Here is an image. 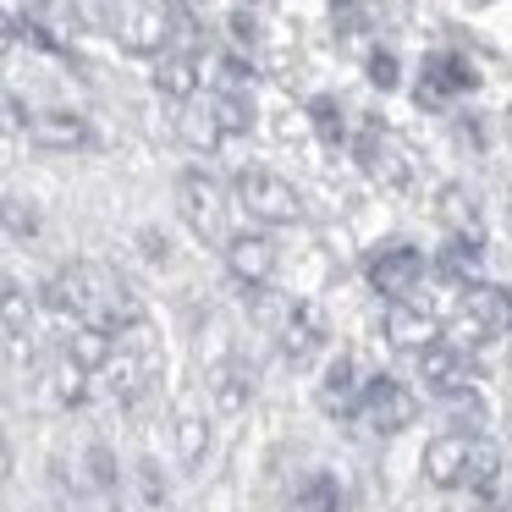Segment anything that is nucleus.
I'll list each match as a JSON object with an SVG mask.
<instances>
[{"mask_svg": "<svg viewBox=\"0 0 512 512\" xmlns=\"http://www.w3.org/2000/svg\"><path fill=\"white\" fill-rule=\"evenodd\" d=\"M61 303L78 309L83 325H105V331H127V325H138L133 292H127L116 276H105V270H78V276L67 281V292H61Z\"/></svg>", "mask_w": 512, "mask_h": 512, "instance_id": "1", "label": "nucleus"}, {"mask_svg": "<svg viewBox=\"0 0 512 512\" xmlns=\"http://www.w3.org/2000/svg\"><path fill=\"white\" fill-rule=\"evenodd\" d=\"M353 413H358V424H369V430L391 435V430H402V424H413V391L380 375V380H369V386L358 391Z\"/></svg>", "mask_w": 512, "mask_h": 512, "instance_id": "2", "label": "nucleus"}, {"mask_svg": "<svg viewBox=\"0 0 512 512\" xmlns=\"http://www.w3.org/2000/svg\"><path fill=\"white\" fill-rule=\"evenodd\" d=\"M419 380L430 391H441V397H457V391H468L479 380V369H474L463 342H430L419 353Z\"/></svg>", "mask_w": 512, "mask_h": 512, "instance_id": "3", "label": "nucleus"}, {"mask_svg": "<svg viewBox=\"0 0 512 512\" xmlns=\"http://www.w3.org/2000/svg\"><path fill=\"white\" fill-rule=\"evenodd\" d=\"M468 441H474V435H463V430L435 435V441L424 446V479H430V485H463V468H468Z\"/></svg>", "mask_w": 512, "mask_h": 512, "instance_id": "4", "label": "nucleus"}, {"mask_svg": "<svg viewBox=\"0 0 512 512\" xmlns=\"http://www.w3.org/2000/svg\"><path fill=\"white\" fill-rule=\"evenodd\" d=\"M386 342L402 347V353H424L430 342H441V325H435L424 309H402L397 303V309L386 314Z\"/></svg>", "mask_w": 512, "mask_h": 512, "instance_id": "5", "label": "nucleus"}, {"mask_svg": "<svg viewBox=\"0 0 512 512\" xmlns=\"http://www.w3.org/2000/svg\"><path fill=\"white\" fill-rule=\"evenodd\" d=\"M243 199L254 204L265 221H292V215H298V199H292V188H281L276 177H248V182H243Z\"/></svg>", "mask_w": 512, "mask_h": 512, "instance_id": "6", "label": "nucleus"}, {"mask_svg": "<svg viewBox=\"0 0 512 512\" xmlns=\"http://www.w3.org/2000/svg\"><path fill=\"white\" fill-rule=\"evenodd\" d=\"M496 474H501V446L485 441V435H474V441H468L463 485H468V490H490V485H496Z\"/></svg>", "mask_w": 512, "mask_h": 512, "instance_id": "7", "label": "nucleus"}, {"mask_svg": "<svg viewBox=\"0 0 512 512\" xmlns=\"http://www.w3.org/2000/svg\"><path fill=\"white\" fill-rule=\"evenodd\" d=\"M270 265H276V248H270L265 237H237L232 243V270L243 281H265Z\"/></svg>", "mask_w": 512, "mask_h": 512, "instance_id": "8", "label": "nucleus"}, {"mask_svg": "<svg viewBox=\"0 0 512 512\" xmlns=\"http://www.w3.org/2000/svg\"><path fill=\"white\" fill-rule=\"evenodd\" d=\"M413 276H419V259H413V254H386V259H375V287L386 292V298L413 292Z\"/></svg>", "mask_w": 512, "mask_h": 512, "instance_id": "9", "label": "nucleus"}, {"mask_svg": "<svg viewBox=\"0 0 512 512\" xmlns=\"http://www.w3.org/2000/svg\"><path fill=\"white\" fill-rule=\"evenodd\" d=\"M336 507H342V490H336L331 474H309L292 496V512H336Z\"/></svg>", "mask_w": 512, "mask_h": 512, "instance_id": "10", "label": "nucleus"}, {"mask_svg": "<svg viewBox=\"0 0 512 512\" xmlns=\"http://www.w3.org/2000/svg\"><path fill=\"white\" fill-rule=\"evenodd\" d=\"M67 353L78 358L83 369H100V364H111V331H105V325H83V331L67 342Z\"/></svg>", "mask_w": 512, "mask_h": 512, "instance_id": "11", "label": "nucleus"}, {"mask_svg": "<svg viewBox=\"0 0 512 512\" xmlns=\"http://www.w3.org/2000/svg\"><path fill=\"white\" fill-rule=\"evenodd\" d=\"M468 314H474L479 325H490V331H507V325H512V303L501 298L496 287H474V292H468Z\"/></svg>", "mask_w": 512, "mask_h": 512, "instance_id": "12", "label": "nucleus"}, {"mask_svg": "<svg viewBox=\"0 0 512 512\" xmlns=\"http://www.w3.org/2000/svg\"><path fill=\"white\" fill-rule=\"evenodd\" d=\"M353 364L347 358H336L331 369H325V386H320V408H353Z\"/></svg>", "mask_w": 512, "mask_h": 512, "instance_id": "13", "label": "nucleus"}, {"mask_svg": "<svg viewBox=\"0 0 512 512\" xmlns=\"http://www.w3.org/2000/svg\"><path fill=\"white\" fill-rule=\"evenodd\" d=\"M281 347H287L292 364H309L314 347H320V331H314V320H287V331H281Z\"/></svg>", "mask_w": 512, "mask_h": 512, "instance_id": "14", "label": "nucleus"}, {"mask_svg": "<svg viewBox=\"0 0 512 512\" xmlns=\"http://www.w3.org/2000/svg\"><path fill=\"white\" fill-rule=\"evenodd\" d=\"M50 380H56V386H50V397H56V402H78L83 397V364H78V358H61V364L56 369H50Z\"/></svg>", "mask_w": 512, "mask_h": 512, "instance_id": "15", "label": "nucleus"}, {"mask_svg": "<svg viewBox=\"0 0 512 512\" xmlns=\"http://www.w3.org/2000/svg\"><path fill=\"white\" fill-rule=\"evenodd\" d=\"M133 485H138V512H160V501H166V485H160V474H155V468H149V463H138Z\"/></svg>", "mask_w": 512, "mask_h": 512, "instance_id": "16", "label": "nucleus"}, {"mask_svg": "<svg viewBox=\"0 0 512 512\" xmlns=\"http://www.w3.org/2000/svg\"><path fill=\"white\" fill-rule=\"evenodd\" d=\"M188 221L199 232H215V193L199 188V182H188Z\"/></svg>", "mask_w": 512, "mask_h": 512, "instance_id": "17", "label": "nucleus"}, {"mask_svg": "<svg viewBox=\"0 0 512 512\" xmlns=\"http://www.w3.org/2000/svg\"><path fill=\"white\" fill-rule=\"evenodd\" d=\"M243 397H248L243 375H237V369H221V375H215V402L232 413V408H243Z\"/></svg>", "mask_w": 512, "mask_h": 512, "instance_id": "18", "label": "nucleus"}, {"mask_svg": "<svg viewBox=\"0 0 512 512\" xmlns=\"http://www.w3.org/2000/svg\"><path fill=\"white\" fill-rule=\"evenodd\" d=\"M177 452H182V463H193V457L204 452V424L199 419H177Z\"/></svg>", "mask_w": 512, "mask_h": 512, "instance_id": "19", "label": "nucleus"}]
</instances>
